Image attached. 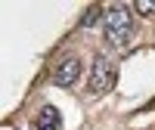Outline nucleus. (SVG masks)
Here are the masks:
<instances>
[{"mask_svg": "<svg viewBox=\"0 0 155 130\" xmlns=\"http://www.w3.org/2000/svg\"><path fill=\"white\" fill-rule=\"evenodd\" d=\"M102 28H106V41L112 47H124L130 41L134 34V22H130V12L124 6H112L106 9V16H102Z\"/></svg>", "mask_w": 155, "mask_h": 130, "instance_id": "nucleus-1", "label": "nucleus"}, {"mask_svg": "<svg viewBox=\"0 0 155 130\" xmlns=\"http://www.w3.org/2000/svg\"><path fill=\"white\" fill-rule=\"evenodd\" d=\"M115 87V62L106 56H96L93 71H90V90L93 93H109Z\"/></svg>", "mask_w": 155, "mask_h": 130, "instance_id": "nucleus-2", "label": "nucleus"}, {"mask_svg": "<svg viewBox=\"0 0 155 130\" xmlns=\"http://www.w3.org/2000/svg\"><path fill=\"white\" fill-rule=\"evenodd\" d=\"M78 74H81V62H78V56H68V59H62L56 65L53 81H56V87H71L78 81Z\"/></svg>", "mask_w": 155, "mask_h": 130, "instance_id": "nucleus-3", "label": "nucleus"}, {"mask_svg": "<svg viewBox=\"0 0 155 130\" xmlns=\"http://www.w3.org/2000/svg\"><path fill=\"white\" fill-rule=\"evenodd\" d=\"M34 130H62V115L56 106H44L34 118Z\"/></svg>", "mask_w": 155, "mask_h": 130, "instance_id": "nucleus-4", "label": "nucleus"}, {"mask_svg": "<svg viewBox=\"0 0 155 130\" xmlns=\"http://www.w3.org/2000/svg\"><path fill=\"white\" fill-rule=\"evenodd\" d=\"M134 9H137V12H143V16H155V0H137Z\"/></svg>", "mask_w": 155, "mask_h": 130, "instance_id": "nucleus-5", "label": "nucleus"}, {"mask_svg": "<svg viewBox=\"0 0 155 130\" xmlns=\"http://www.w3.org/2000/svg\"><path fill=\"white\" fill-rule=\"evenodd\" d=\"M96 19H99V6H93V9H90L87 16H84V22H81V25H93Z\"/></svg>", "mask_w": 155, "mask_h": 130, "instance_id": "nucleus-6", "label": "nucleus"}]
</instances>
